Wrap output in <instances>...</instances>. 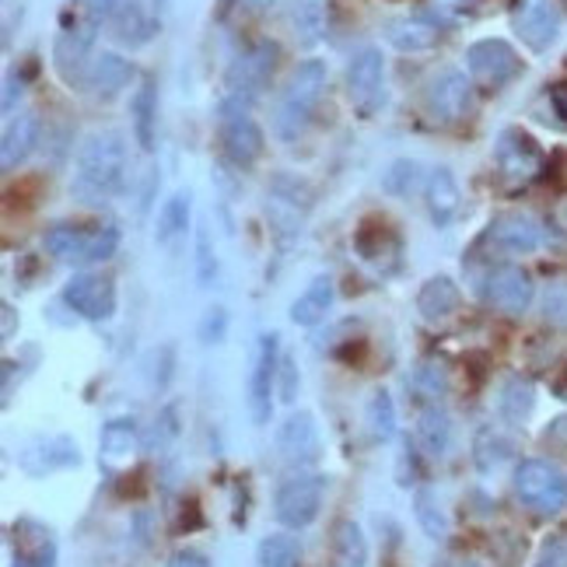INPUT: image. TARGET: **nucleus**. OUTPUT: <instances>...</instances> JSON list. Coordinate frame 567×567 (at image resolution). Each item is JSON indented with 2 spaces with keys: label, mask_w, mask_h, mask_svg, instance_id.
I'll return each mask as SVG.
<instances>
[{
  "label": "nucleus",
  "mask_w": 567,
  "mask_h": 567,
  "mask_svg": "<svg viewBox=\"0 0 567 567\" xmlns=\"http://www.w3.org/2000/svg\"><path fill=\"white\" fill-rule=\"evenodd\" d=\"M39 137H42V120L35 113L14 116L4 130V141H0V165H4V172H14L18 165H25Z\"/></svg>",
  "instance_id": "nucleus-23"
},
{
  "label": "nucleus",
  "mask_w": 567,
  "mask_h": 567,
  "mask_svg": "<svg viewBox=\"0 0 567 567\" xmlns=\"http://www.w3.org/2000/svg\"><path fill=\"white\" fill-rule=\"evenodd\" d=\"M189 221H193V193L176 189L162 204V214H158V228H155L158 246H172V243H179V238H186Z\"/></svg>",
  "instance_id": "nucleus-32"
},
{
  "label": "nucleus",
  "mask_w": 567,
  "mask_h": 567,
  "mask_svg": "<svg viewBox=\"0 0 567 567\" xmlns=\"http://www.w3.org/2000/svg\"><path fill=\"white\" fill-rule=\"evenodd\" d=\"M277 368H280V337L264 333L256 343L252 372H249V417L256 427L270 424L274 392H277Z\"/></svg>",
  "instance_id": "nucleus-11"
},
{
  "label": "nucleus",
  "mask_w": 567,
  "mask_h": 567,
  "mask_svg": "<svg viewBox=\"0 0 567 567\" xmlns=\"http://www.w3.org/2000/svg\"><path fill=\"white\" fill-rule=\"evenodd\" d=\"M256 564L259 567H301V550L295 536L274 533L256 547Z\"/></svg>",
  "instance_id": "nucleus-41"
},
{
  "label": "nucleus",
  "mask_w": 567,
  "mask_h": 567,
  "mask_svg": "<svg viewBox=\"0 0 567 567\" xmlns=\"http://www.w3.org/2000/svg\"><path fill=\"white\" fill-rule=\"evenodd\" d=\"M298 385H301V375H298L295 358H291V354H280V368H277V396H280L284 403H295Z\"/></svg>",
  "instance_id": "nucleus-48"
},
{
  "label": "nucleus",
  "mask_w": 567,
  "mask_h": 567,
  "mask_svg": "<svg viewBox=\"0 0 567 567\" xmlns=\"http://www.w3.org/2000/svg\"><path fill=\"white\" fill-rule=\"evenodd\" d=\"M200 343L204 347H210V343H221L225 337H228V309L225 305H210V309L204 312V319H200Z\"/></svg>",
  "instance_id": "nucleus-46"
},
{
  "label": "nucleus",
  "mask_w": 567,
  "mask_h": 567,
  "mask_svg": "<svg viewBox=\"0 0 567 567\" xmlns=\"http://www.w3.org/2000/svg\"><path fill=\"white\" fill-rule=\"evenodd\" d=\"M480 0H434V8L445 11V14H463V11H473Z\"/></svg>",
  "instance_id": "nucleus-54"
},
{
  "label": "nucleus",
  "mask_w": 567,
  "mask_h": 567,
  "mask_svg": "<svg viewBox=\"0 0 567 567\" xmlns=\"http://www.w3.org/2000/svg\"><path fill=\"white\" fill-rule=\"evenodd\" d=\"M550 102H554V113L567 123V84H557V89L550 92Z\"/></svg>",
  "instance_id": "nucleus-55"
},
{
  "label": "nucleus",
  "mask_w": 567,
  "mask_h": 567,
  "mask_svg": "<svg viewBox=\"0 0 567 567\" xmlns=\"http://www.w3.org/2000/svg\"><path fill=\"white\" fill-rule=\"evenodd\" d=\"M11 547H14L11 567H56L53 529H47L35 518H21L11 529Z\"/></svg>",
  "instance_id": "nucleus-20"
},
{
  "label": "nucleus",
  "mask_w": 567,
  "mask_h": 567,
  "mask_svg": "<svg viewBox=\"0 0 567 567\" xmlns=\"http://www.w3.org/2000/svg\"><path fill=\"white\" fill-rule=\"evenodd\" d=\"M176 434H179V406L168 403L155 417V427H151V434L144 439V449L147 452H162V449H168L172 442H176Z\"/></svg>",
  "instance_id": "nucleus-44"
},
{
  "label": "nucleus",
  "mask_w": 567,
  "mask_h": 567,
  "mask_svg": "<svg viewBox=\"0 0 567 567\" xmlns=\"http://www.w3.org/2000/svg\"><path fill=\"white\" fill-rule=\"evenodd\" d=\"M543 312H547L550 322L567 326V280H554L547 295H543Z\"/></svg>",
  "instance_id": "nucleus-49"
},
{
  "label": "nucleus",
  "mask_w": 567,
  "mask_h": 567,
  "mask_svg": "<svg viewBox=\"0 0 567 567\" xmlns=\"http://www.w3.org/2000/svg\"><path fill=\"white\" fill-rule=\"evenodd\" d=\"M515 497L536 515H560L567 508V473L550 460H522L515 466Z\"/></svg>",
  "instance_id": "nucleus-5"
},
{
  "label": "nucleus",
  "mask_w": 567,
  "mask_h": 567,
  "mask_svg": "<svg viewBox=\"0 0 567 567\" xmlns=\"http://www.w3.org/2000/svg\"><path fill=\"white\" fill-rule=\"evenodd\" d=\"M109 35H113L120 47L126 50H141L151 39L162 32V11L155 0H123L105 18Z\"/></svg>",
  "instance_id": "nucleus-13"
},
{
  "label": "nucleus",
  "mask_w": 567,
  "mask_h": 567,
  "mask_svg": "<svg viewBox=\"0 0 567 567\" xmlns=\"http://www.w3.org/2000/svg\"><path fill=\"white\" fill-rule=\"evenodd\" d=\"M533 410H536V385L529 379H508L505 385H501L497 392V417L518 427V424H526L533 417Z\"/></svg>",
  "instance_id": "nucleus-31"
},
{
  "label": "nucleus",
  "mask_w": 567,
  "mask_h": 567,
  "mask_svg": "<svg viewBox=\"0 0 567 567\" xmlns=\"http://www.w3.org/2000/svg\"><path fill=\"white\" fill-rule=\"evenodd\" d=\"M288 18L301 47H316L326 35V0H291Z\"/></svg>",
  "instance_id": "nucleus-35"
},
{
  "label": "nucleus",
  "mask_w": 567,
  "mask_h": 567,
  "mask_svg": "<svg viewBox=\"0 0 567 567\" xmlns=\"http://www.w3.org/2000/svg\"><path fill=\"white\" fill-rule=\"evenodd\" d=\"M347 99L361 120H372L385 105V60L379 47H364L347 63Z\"/></svg>",
  "instance_id": "nucleus-8"
},
{
  "label": "nucleus",
  "mask_w": 567,
  "mask_h": 567,
  "mask_svg": "<svg viewBox=\"0 0 567 567\" xmlns=\"http://www.w3.org/2000/svg\"><path fill=\"white\" fill-rule=\"evenodd\" d=\"M466 71L476 89L497 92L522 74V60L505 39H480L466 50Z\"/></svg>",
  "instance_id": "nucleus-10"
},
{
  "label": "nucleus",
  "mask_w": 567,
  "mask_h": 567,
  "mask_svg": "<svg viewBox=\"0 0 567 567\" xmlns=\"http://www.w3.org/2000/svg\"><path fill=\"white\" fill-rule=\"evenodd\" d=\"M333 301H337L333 277H316V280H309V288L291 301V322L295 326H319L326 316L333 312Z\"/></svg>",
  "instance_id": "nucleus-26"
},
{
  "label": "nucleus",
  "mask_w": 567,
  "mask_h": 567,
  "mask_svg": "<svg viewBox=\"0 0 567 567\" xmlns=\"http://www.w3.org/2000/svg\"><path fill=\"white\" fill-rule=\"evenodd\" d=\"M326 78H330V71H326L322 60L298 63V71L291 74L288 89H284L274 116V130L280 141H298L305 134V126L312 123L319 99L326 92Z\"/></svg>",
  "instance_id": "nucleus-3"
},
{
  "label": "nucleus",
  "mask_w": 567,
  "mask_h": 567,
  "mask_svg": "<svg viewBox=\"0 0 567 567\" xmlns=\"http://www.w3.org/2000/svg\"><path fill=\"white\" fill-rule=\"evenodd\" d=\"M193 264H196V284L200 288H210L217 280V252H214V243H210V231L207 228H196V249H193Z\"/></svg>",
  "instance_id": "nucleus-45"
},
{
  "label": "nucleus",
  "mask_w": 567,
  "mask_h": 567,
  "mask_svg": "<svg viewBox=\"0 0 567 567\" xmlns=\"http://www.w3.org/2000/svg\"><path fill=\"white\" fill-rule=\"evenodd\" d=\"M354 246H358V252H361L364 264H372V267H379V270H382V264H385V256H400V238L392 235V228H389L385 221H382V225L364 221V225L358 228V235H354Z\"/></svg>",
  "instance_id": "nucleus-34"
},
{
  "label": "nucleus",
  "mask_w": 567,
  "mask_h": 567,
  "mask_svg": "<svg viewBox=\"0 0 567 567\" xmlns=\"http://www.w3.org/2000/svg\"><path fill=\"white\" fill-rule=\"evenodd\" d=\"M141 442V431H137V421L134 417H116L109 421L99 434V452L105 463H126L130 455L137 452Z\"/></svg>",
  "instance_id": "nucleus-33"
},
{
  "label": "nucleus",
  "mask_w": 567,
  "mask_h": 567,
  "mask_svg": "<svg viewBox=\"0 0 567 567\" xmlns=\"http://www.w3.org/2000/svg\"><path fill=\"white\" fill-rule=\"evenodd\" d=\"M172 364H176V351L172 347H158V351H151L144 368H147V382L155 389H165L168 379H172Z\"/></svg>",
  "instance_id": "nucleus-47"
},
{
  "label": "nucleus",
  "mask_w": 567,
  "mask_h": 567,
  "mask_svg": "<svg viewBox=\"0 0 567 567\" xmlns=\"http://www.w3.org/2000/svg\"><path fill=\"white\" fill-rule=\"evenodd\" d=\"M543 442L557 445V449H567V417H557L547 431H543Z\"/></svg>",
  "instance_id": "nucleus-52"
},
{
  "label": "nucleus",
  "mask_w": 567,
  "mask_h": 567,
  "mask_svg": "<svg viewBox=\"0 0 567 567\" xmlns=\"http://www.w3.org/2000/svg\"><path fill=\"white\" fill-rule=\"evenodd\" d=\"M18 99H21V78L8 74V81H4V102H0V109H4V113H14Z\"/></svg>",
  "instance_id": "nucleus-53"
},
{
  "label": "nucleus",
  "mask_w": 567,
  "mask_h": 567,
  "mask_svg": "<svg viewBox=\"0 0 567 567\" xmlns=\"http://www.w3.org/2000/svg\"><path fill=\"white\" fill-rule=\"evenodd\" d=\"M123 186H126V144H123V134H116V130L92 134L78 151L74 183H71L74 200L99 207V204L113 200L116 193H123Z\"/></svg>",
  "instance_id": "nucleus-1"
},
{
  "label": "nucleus",
  "mask_w": 567,
  "mask_h": 567,
  "mask_svg": "<svg viewBox=\"0 0 567 567\" xmlns=\"http://www.w3.org/2000/svg\"><path fill=\"white\" fill-rule=\"evenodd\" d=\"M494 158H497L501 176L512 179V183H529V179L539 176V168H543L539 144L526 134V130H518V126L501 130L497 144H494Z\"/></svg>",
  "instance_id": "nucleus-16"
},
{
  "label": "nucleus",
  "mask_w": 567,
  "mask_h": 567,
  "mask_svg": "<svg viewBox=\"0 0 567 567\" xmlns=\"http://www.w3.org/2000/svg\"><path fill=\"white\" fill-rule=\"evenodd\" d=\"M413 392H417L421 406L424 403H442L449 392V375L442 361H424L417 372H413Z\"/></svg>",
  "instance_id": "nucleus-42"
},
{
  "label": "nucleus",
  "mask_w": 567,
  "mask_h": 567,
  "mask_svg": "<svg viewBox=\"0 0 567 567\" xmlns=\"http://www.w3.org/2000/svg\"><path fill=\"white\" fill-rule=\"evenodd\" d=\"M424 200H427V214L434 228H449L452 217L460 214V183L449 168H434L427 176V186H424Z\"/></svg>",
  "instance_id": "nucleus-24"
},
{
  "label": "nucleus",
  "mask_w": 567,
  "mask_h": 567,
  "mask_svg": "<svg viewBox=\"0 0 567 567\" xmlns=\"http://www.w3.org/2000/svg\"><path fill=\"white\" fill-rule=\"evenodd\" d=\"M168 567H210V560L200 550H176L168 557Z\"/></svg>",
  "instance_id": "nucleus-51"
},
{
  "label": "nucleus",
  "mask_w": 567,
  "mask_h": 567,
  "mask_svg": "<svg viewBox=\"0 0 567 567\" xmlns=\"http://www.w3.org/2000/svg\"><path fill=\"white\" fill-rule=\"evenodd\" d=\"M385 39L400 53H424L431 47H439L442 32L427 18H392L389 25H385Z\"/></svg>",
  "instance_id": "nucleus-28"
},
{
  "label": "nucleus",
  "mask_w": 567,
  "mask_h": 567,
  "mask_svg": "<svg viewBox=\"0 0 567 567\" xmlns=\"http://www.w3.org/2000/svg\"><path fill=\"white\" fill-rule=\"evenodd\" d=\"M424 186H427V179H424L421 165L413 162V158H396L385 168V176H382V189L389 196H400V200H406V196H413Z\"/></svg>",
  "instance_id": "nucleus-39"
},
{
  "label": "nucleus",
  "mask_w": 567,
  "mask_h": 567,
  "mask_svg": "<svg viewBox=\"0 0 567 567\" xmlns=\"http://www.w3.org/2000/svg\"><path fill=\"white\" fill-rule=\"evenodd\" d=\"M322 491H326V480L312 470H295L291 476H284L274 494V515L280 526L284 529L312 526L322 508Z\"/></svg>",
  "instance_id": "nucleus-6"
},
{
  "label": "nucleus",
  "mask_w": 567,
  "mask_h": 567,
  "mask_svg": "<svg viewBox=\"0 0 567 567\" xmlns=\"http://www.w3.org/2000/svg\"><path fill=\"white\" fill-rule=\"evenodd\" d=\"M333 557L340 567H368V536L358 522L340 518L333 526Z\"/></svg>",
  "instance_id": "nucleus-36"
},
{
  "label": "nucleus",
  "mask_w": 567,
  "mask_h": 567,
  "mask_svg": "<svg viewBox=\"0 0 567 567\" xmlns=\"http://www.w3.org/2000/svg\"><path fill=\"white\" fill-rule=\"evenodd\" d=\"M78 463H81V449L74 439H68V434H35V439H29L18 452L21 473L32 476V480L71 470Z\"/></svg>",
  "instance_id": "nucleus-14"
},
{
  "label": "nucleus",
  "mask_w": 567,
  "mask_h": 567,
  "mask_svg": "<svg viewBox=\"0 0 567 567\" xmlns=\"http://www.w3.org/2000/svg\"><path fill=\"white\" fill-rule=\"evenodd\" d=\"M305 210H309V186L291 176H277L267 193V214L277 225V231L298 235L301 221H305Z\"/></svg>",
  "instance_id": "nucleus-18"
},
{
  "label": "nucleus",
  "mask_w": 567,
  "mask_h": 567,
  "mask_svg": "<svg viewBox=\"0 0 567 567\" xmlns=\"http://www.w3.org/2000/svg\"><path fill=\"white\" fill-rule=\"evenodd\" d=\"M515 32L529 50L536 53L550 50L560 32V14L554 8V0H522L515 8Z\"/></svg>",
  "instance_id": "nucleus-19"
},
{
  "label": "nucleus",
  "mask_w": 567,
  "mask_h": 567,
  "mask_svg": "<svg viewBox=\"0 0 567 567\" xmlns=\"http://www.w3.org/2000/svg\"><path fill=\"white\" fill-rule=\"evenodd\" d=\"M0 312H4V330H0V337L11 340V337H14V309L4 301V309H0Z\"/></svg>",
  "instance_id": "nucleus-56"
},
{
  "label": "nucleus",
  "mask_w": 567,
  "mask_h": 567,
  "mask_svg": "<svg viewBox=\"0 0 567 567\" xmlns=\"http://www.w3.org/2000/svg\"><path fill=\"white\" fill-rule=\"evenodd\" d=\"M473 109V78L463 71H439L424 84V116L439 126H452L470 116Z\"/></svg>",
  "instance_id": "nucleus-9"
},
{
  "label": "nucleus",
  "mask_w": 567,
  "mask_h": 567,
  "mask_svg": "<svg viewBox=\"0 0 567 567\" xmlns=\"http://www.w3.org/2000/svg\"><path fill=\"white\" fill-rule=\"evenodd\" d=\"M491 238H494L497 249L526 256V252H536L543 246V225L526 210H512V214H501L491 225Z\"/></svg>",
  "instance_id": "nucleus-21"
},
{
  "label": "nucleus",
  "mask_w": 567,
  "mask_h": 567,
  "mask_svg": "<svg viewBox=\"0 0 567 567\" xmlns=\"http://www.w3.org/2000/svg\"><path fill=\"white\" fill-rule=\"evenodd\" d=\"M277 452H280V460L295 470H309L319 463L322 439H319V424L309 410L291 413V417L277 427Z\"/></svg>",
  "instance_id": "nucleus-15"
},
{
  "label": "nucleus",
  "mask_w": 567,
  "mask_h": 567,
  "mask_svg": "<svg viewBox=\"0 0 567 567\" xmlns=\"http://www.w3.org/2000/svg\"><path fill=\"white\" fill-rule=\"evenodd\" d=\"M484 298L494 305L497 312L505 316H522L533 305L536 298V284L529 277V270L522 267H497L487 274V284H484Z\"/></svg>",
  "instance_id": "nucleus-17"
},
{
  "label": "nucleus",
  "mask_w": 567,
  "mask_h": 567,
  "mask_svg": "<svg viewBox=\"0 0 567 567\" xmlns=\"http://www.w3.org/2000/svg\"><path fill=\"white\" fill-rule=\"evenodd\" d=\"M536 567H567V533L550 536L543 543V550L536 557Z\"/></svg>",
  "instance_id": "nucleus-50"
},
{
  "label": "nucleus",
  "mask_w": 567,
  "mask_h": 567,
  "mask_svg": "<svg viewBox=\"0 0 567 567\" xmlns=\"http://www.w3.org/2000/svg\"><path fill=\"white\" fill-rule=\"evenodd\" d=\"M364 417H368V431H372V439L375 442H392L396 439V403H392V396L385 389L372 392V400H368V410H364Z\"/></svg>",
  "instance_id": "nucleus-40"
},
{
  "label": "nucleus",
  "mask_w": 567,
  "mask_h": 567,
  "mask_svg": "<svg viewBox=\"0 0 567 567\" xmlns=\"http://www.w3.org/2000/svg\"><path fill=\"white\" fill-rule=\"evenodd\" d=\"M130 81H134V63L123 60L120 53H95L89 78H84V89L99 102H109V99H116Z\"/></svg>",
  "instance_id": "nucleus-22"
},
{
  "label": "nucleus",
  "mask_w": 567,
  "mask_h": 567,
  "mask_svg": "<svg viewBox=\"0 0 567 567\" xmlns=\"http://www.w3.org/2000/svg\"><path fill=\"white\" fill-rule=\"evenodd\" d=\"M120 249V228L116 225H102V228H92L84 231V243L78 249V259L74 267H95V264H105V259H113Z\"/></svg>",
  "instance_id": "nucleus-37"
},
{
  "label": "nucleus",
  "mask_w": 567,
  "mask_h": 567,
  "mask_svg": "<svg viewBox=\"0 0 567 567\" xmlns=\"http://www.w3.org/2000/svg\"><path fill=\"white\" fill-rule=\"evenodd\" d=\"M130 116H134V137L144 151H155L158 141V84L144 78L141 89L130 99Z\"/></svg>",
  "instance_id": "nucleus-27"
},
{
  "label": "nucleus",
  "mask_w": 567,
  "mask_h": 567,
  "mask_svg": "<svg viewBox=\"0 0 567 567\" xmlns=\"http://www.w3.org/2000/svg\"><path fill=\"white\" fill-rule=\"evenodd\" d=\"M63 305L78 316V319H89V322H105L116 316V284L102 277V274H74L68 284H63Z\"/></svg>",
  "instance_id": "nucleus-12"
},
{
  "label": "nucleus",
  "mask_w": 567,
  "mask_h": 567,
  "mask_svg": "<svg viewBox=\"0 0 567 567\" xmlns=\"http://www.w3.org/2000/svg\"><path fill=\"white\" fill-rule=\"evenodd\" d=\"M512 455H515V442L501 427L487 424V427L476 431V439H473V463H476V470L484 473V476L497 473L501 466L512 460Z\"/></svg>",
  "instance_id": "nucleus-30"
},
{
  "label": "nucleus",
  "mask_w": 567,
  "mask_h": 567,
  "mask_svg": "<svg viewBox=\"0 0 567 567\" xmlns=\"http://www.w3.org/2000/svg\"><path fill=\"white\" fill-rule=\"evenodd\" d=\"M455 309H460V288L452 277H427L417 291V312L424 322H445Z\"/></svg>",
  "instance_id": "nucleus-29"
},
{
  "label": "nucleus",
  "mask_w": 567,
  "mask_h": 567,
  "mask_svg": "<svg viewBox=\"0 0 567 567\" xmlns=\"http://www.w3.org/2000/svg\"><path fill=\"white\" fill-rule=\"evenodd\" d=\"M84 243V228H74V225H53L42 238V246L53 259H63V264H74L78 259V249Z\"/></svg>",
  "instance_id": "nucleus-43"
},
{
  "label": "nucleus",
  "mask_w": 567,
  "mask_h": 567,
  "mask_svg": "<svg viewBox=\"0 0 567 567\" xmlns=\"http://www.w3.org/2000/svg\"><path fill=\"white\" fill-rule=\"evenodd\" d=\"M102 29V18L78 4L74 11L63 14V25L53 39V71L60 74L63 84L71 89H84V78L95 60V35Z\"/></svg>",
  "instance_id": "nucleus-2"
},
{
  "label": "nucleus",
  "mask_w": 567,
  "mask_h": 567,
  "mask_svg": "<svg viewBox=\"0 0 567 567\" xmlns=\"http://www.w3.org/2000/svg\"><path fill=\"white\" fill-rule=\"evenodd\" d=\"M217 137H221V151L235 168H249L252 162H259L267 144L264 130L249 113V102L231 95L217 105Z\"/></svg>",
  "instance_id": "nucleus-4"
},
{
  "label": "nucleus",
  "mask_w": 567,
  "mask_h": 567,
  "mask_svg": "<svg viewBox=\"0 0 567 567\" xmlns=\"http://www.w3.org/2000/svg\"><path fill=\"white\" fill-rule=\"evenodd\" d=\"M277 60H280V47L274 39H259L252 42L249 50H243L235 60H231V68L225 74V89L231 99H243V102H256L259 95H264L270 89V81H274V71H277Z\"/></svg>",
  "instance_id": "nucleus-7"
},
{
  "label": "nucleus",
  "mask_w": 567,
  "mask_h": 567,
  "mask_svg": "<svg viewBox=\"0 0 567 567\" xmlns=\"http://www.w3.org/2000/svg\"><path fill=\"white\" fill-rule=\"evenodd\" d=\"M417 442L431 460H445L452 452V417L442 403H424L417 410Z\"/></svg>",
  "instance_id": "nucleus-25"
},
{
  "label": "nucleus",
  "mask_w": 567,
  "mask_h": 567,
  "mask_svg": "<svg viewBox=\"0 0 567 567\" xmlns=\"http://www.w3.org/2000/svg\"><path fill=\"white\" fill-rule=\"evenodd\" d=\"M413 515H417V526L424 529L427 539L449 536V515L442 508L439 494H434L431 487H417V494H413Z\"/></svg>",
  "instance_id": "nucleus-38"
}]
</instances>
